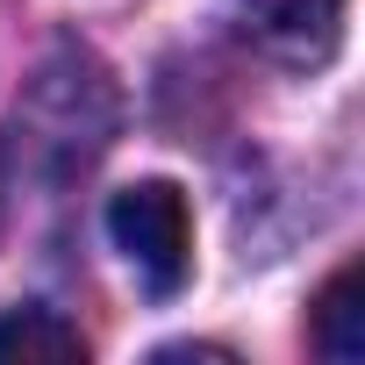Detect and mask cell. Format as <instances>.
<instances>
[{"label":"cell","mask_w":365,"mask_h":365,"mask_svg":"<svg viewBox=\"0 0 365 365\" xmlns=\"http://www.w3.org/2000/svg\"><path fill=\"white\" fill-rule=\"evenodd\" d=\"M108 237L129 258V272L150 294H179L194 272V222H187V194L172 179H136L108 201Z\"/></svg>","instance_id":"6da1fadb"},{"label":"cell","mask_w":365,"mask_h":365,"mask_svg":"<svg viewBox=\"0 0 365 365\" xmlns=\"http://www.w3.org/2000/svg\"><path fill=\"white\" fill-rule=\"evenodd\" d=\"M22 129L36 150H58V165H86L115 129V93H108L101 65H86V58L43 65L22 101Z\"/></svg>","instance_id":"7a4b0ae2"},{"label":"cell","mask_w":365,"mask_h":365,"mask_svg":"<svg viewBox=\"0 0 365 365\" xmlns=\"http://www.w3.org/2000/svg\"><path fill=\"white\" fill-rule=\"evenodd\" d=\"M222 22L272 65L322 72L344 43V0H222Z\"/></svg>","instance_id":"3957f363"},{"label":"cell","mask_w":365,"mask_h":365,"mask_svg":"<svg viewBox=\"0 0 365 365\" xmlns=\"http://www.w3.org/2000/svg\"><path fill=\"white\" fill-rule=\"evenodd\" d=\"M0 358H86V336L58 308H0Z\"/></svg>","instance_id":"277c9868"},{"label":"cell","mask_w":365,"mask_h":365,"mask_svg":"<svg viewBox=\"0 0 365 365\" xmlns=\"http://www.w3.org/2000/svg\"><path fill=\"white\" fill-rule=\"evenodd\" d=\"M358 265H344L329 287H322V301H315V351L322 358H336V365H351V358H365V329H358Z\"/></svg>","instance_id":"5b68a950"},{"label":"cell","mask_w":365,"mask_h":365,"mask_svg":"<svg viewBox=\"0 0 365 365\" xmlns=\"http://www.w3.org/2000/svg\"><path fill=\"white\" fill-rule=\"evenodd\" d=\"M0 230H8V165H0Z\"/></svg>","instance_id":"8992f818"}]
</instances>
